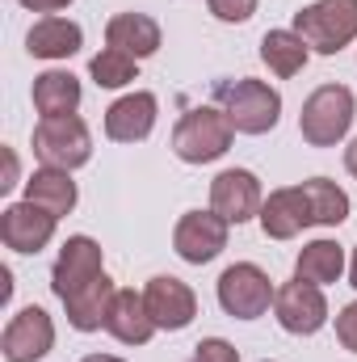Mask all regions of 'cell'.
Returning a JSON list of instances; mask_svg holds the SVG:
<instances>
[{"label":"cell","mask_w":357,"mask_h":362,"mask_svg":"<svg viewBox=\"0 0 357 362\" xmlns=\"http://www.w3.org/2000/svg\"><path fill=\"white\" fill-rule=\"evenodd\" d=\"M290 30L311 47V55H337L349 42H357V0H315V4H303L294 13Z\"/></svg>","instance_id":"obj_2"},{"label":"cell","mask_w":357,"mask_h":362,"mask_svg":"<svg viewBox=\"0 0 357 362\" xmlns=\"http://www.w3.org/2000/svg\"><path fill=\"white\" fill-rule=\"evenodd\" d=\"M105 333H109L114 341H122V346H147V341L160 333L156 320H152V312H147V303H143V291L122 286V291L114 295V308H109Z\"/></svg>","instance_id":"obj_16"},{"label":"cell","mask_w":357,"mask_h":362,"mask_svg":"<svg viewBox=\"0 0 357 362\" xmlns=\"http://www.w3.org/2000/svg\"><path fill=\"white\" fill-rule=\"evenodd\" d=\"M227 232H231V223L223 215H214V211H185L177 219V228H173V249H177L181 262L206 266V262H214L227 249Z\"/></svg>","instance_id":"obj_10"},{"label":"cell","mask_w":357,"mask_h":362,"mask_svg":"<svg viewBox=\"0 0 357 362\" xmlns=\"http://www.w3.org/2000/svg\"><path fill=\"white\" fill-rule=\"evenodd\" d=\"M80 47H85V30L72 17H59V13L38 17L25 34V51L34 59H72Z\"/></svg>","instance_id":"obj_18"},{"label":"cell","mask_w":357,"mask_h":362,"mask_svg":"<svg viewBox=\"0 0 357 362\" xmlns=\"http://www.w3.org/2000/svg\"><path fill=\"white\" fill-rule=\"evenodd\" d=\"M257 223H261V232H265L269 240H294L303 228H311V206H307L303 185L269 189V198L261 202Z\"/></svg>","instance_id":"obj_15"},{"label":"cell","mask_w":357,"mask_h":362,"mask_svg":"<svg viewBox=\"0 0 357 362\" xmlns=\"http://www.w3.org/2000/svg\"><path fill=\"white\" fill-rule=\"evenodd\" d=\"M206 8H210L214 21L240 25V21H248V17L257 13V0H206Z\"/></svg>","instance_id":"obj_26"},{"label":"cell","mask_w":357,"mask_h":362,"mask_svg":"<svg viewBox=\"0 0 357 362\" xmlns=\"http://www.w3.org/2000/svg\"><path fill=\"white\" fill-rule=\"evenodd\" d=\"M105 274V249L92 236H68L55 266H51V291L55 299H72L76 291H85L89 282H97Z\"/></svg>","instance_id":"obj_8"},{"label":"cell","mask_w":357,"mask_h":362,"mask_svg":"<svg viewBox=\"0 0 357 362\" xmlns=\"http://www.w3.org/2000/svg\"><path fill=\"white\" fill-rule=\"evenodd\" d=\"M307 59H311V47L294 30H269L265 38H261V64L273 76H282V81L298 76L307 68Z\"/></svg>","instance_id":"obj_22"},{"label":"cell","mask_w":357,"mask_h":362,"mask_svg":"<svg viewBox=\"0 0 357 362\" xmlns=\"http://www.w3.org/2000/svg\"><path fill=\"white\" fill-rule=\"evenodd\" d=\"M357 114V97L345 85H320L303 101V114H298V135L311 144V148H337L349 127H353Z\"/></svg>","instance_id":"obj_3"},{"label":"cell","mask_w":357,"mask_h":362,"mask_svg":"<svg viewBox=\"0 0 357 362\" xmlns=\"http://www.w3.org/2000/svg\"><path fill=\"white\" fill-rule=\"evenodd\" d=\"M25 198L38 202L42 211H51L55 219H63V215L76 211L80 189H76V181H72L68 169H51V165H42V169H34L30 181H25Z\"/></svg>","instance_id":"obj_20"},{"label":"cell","mask_w":357,"mask_h":362,"mask_svg":"<svg viewBox=\"0 0 357 362\" xmlns=\"http://www.w3.org/2000/svg\"><path fill=\"white\" fill-rule=\"evenodd\" d=\"M231 139H236V127L227 122V114L219 105H193L173 127V156L185 165H210V160L227 156Z\"/></svg>","instance_id":"obj_1"},{"label":"cell","mask_w":357,"mask_h":362,"mask_svg":"<svg viewBox=\"0 0 357 362\" xmlns=\"http://www.w3.org/2000/svg\"><path fill=\"white\" fill-rule=\"evenodd\" d=\"M189 362H240V350L231 341H223V337H206V341L193 346V358Z\"/></svg>","instance_id":"obj_27"},{"label":"cell","mask_w":357,"mask_h":362,"mask_svg":"<svg viewBox=\"0 0 357 362\" xmlns=\"http://www.w3.org/2000/svg\"><path fill=\"white\" fill-rule=\"evenodd\" d=\"M345 169H349V177L357 181V139L349 144V148H345Z\"/></svg>","instance_id":"obj_31"},{"label":"cell","mask_w":357,"mask_h":362,"mask_svg":"<svg viewBox=\"0 0 357 362\" xmlns=\"http://www.w3.org/2000/svg\"><path fill=\"white\" fill-rule=\"evenodd\" d=\"M337 341H341L349 354H357V299L337 312Z\"/></svg>","instance_id":"obj_28"},{"label":"cell","mask_w":357,"mask_h":362,"mask_svg":"<svg viewBox=\"0 0 357 362\" xmlns=\"http://www.w3.org/2000/svg\"><path fill=\"white\" fill-rule=\"evenodd\" d=\"M114 295H118L114 278H109V274H101L97 282H89V286H85V291H76L72 299H63L68 325H72L76 333H97V329H105L109 308H114Z\"/></svg>","instance_id":"obj_19"},{"label":"cell","mask_w":357,"mask_h":362,"mask_svg":"<svg viewBox=\"0 0 357 362\" xmlns=\"http://www.w3.org/2000/svg\"><path fill=\"white\" fill-rule=\"evenodd\" d=\"M17 185V152L13 148H4V177H0V194H8Z\"/></svg>","instance_id":"obj_29"},{"label":"cell","mask_w":357,"mask_h":362,"mask_svg":"<svg viewBox=\"0 0 357 362\" xmlns=\"http://www.w3.org/2000/svg\"><path fill=\"white\" fill-rule=\"evenodd\" d=\"M80 362H126V358H118V354H85Z\"/></svg>","instance_id":"obj_32"},{"label":"cell","mask_w":357,"mask_h":362,"mask_svg":"<svg viewBox=\"0 0 357 362\" xmlns=\"http://www.w3.org/2000/svg\"><path fill=\"white\" fill-rule=\"evenodd\" d=\"M261 202H265L261 181H257V173H248V169H223L219 177L210 181V211L223 215L236 228L248 223V219H257L261 215Z\"/></svg>","instance_id":"obj_13"},{"label":"cell","mask_w":357,"mask_h":362,"mask_svg":"<svg viewBox=\"0 0 357 362\" xmlns=\"http://www.w3.org/2000/svg\"><path fill=\"white\" fill-rule=\"evenodd\" d=\"M273 295H277V286L253 262H236V266H227V270L219 274V308L231 320H257V316H265Z\"/></svg>","instance_id":"obj_6"},{"label":"cell","mask_w":357,"mask_h":362,"mask_svg":"<svg viewBox=\"0 0 357 362\" xmlns=\"http://www.w3.org/2000/svg\"><path fill=\"white\" fill-rule=\"evenodd\" d=\"M303 194H307V206H311V223H320V228H341L353 211L349 194L328 177H307Z\"/></svg>","instance_id":"obj_24"},{"label":"cell","mask_w":357,"mask_h":362,"mask_svg":"<svg viewBox=\"0 0 357 362\" xmlns=\"http://www.w3.org/2000/svg\"><path fill=\"white\" fill-rule=\"evenodd\" d=\"M265 362H273V358H265Z\"/></svg>","instance_id":"obj_34"},{"label":"cell","mask_w":357,"mask_h":362,"mask_svg":"<svg viewBox=\"0 0 357 362\" xmlns=\"http://www.w3.org/2000/svg\"><path fill=\"white\" fill-rule=\"evenodd\" d=\"M55 228H59V219L51 211H42L38 202H30V198L0 211V240L13 253H42L55 240Z\"/></svg>","instance_id":"obj_11"},{"label":"cell","mask_w":357,"mask_h":362,"mask_svg":"<svg viewBox=\"0 0 357 362\" xmlns=\"http://www.w3.org/2000/svg\"><path fill=\"white\" fill-rule=\"evenodd\" d=\"M34 156L51 169L76 173L92 160V135L80 114H59V118H38L34 127Z\"/></svg>","instance_id":"obj_5"},{"label":"cell","mask_w":357,"mask_h":362,"mask_svg":"<svg viewBox=\"0 0 357 362\" xmlns=\"http://www.w3.org/2000/svg\"><path fill=\"white\" fill-rule=\"evenodd\" d=\"M80 81L63 68H51L42 76H34V110L42 118H59V114H76L80 110Z\"/></svg>","instance_id":"obj_21"},{"label":"cell","mask_w":357,"mask_h":362,"mask_svg":"<svg viewBox=\"0 0 357 362\" xmlns=\"http://www.w3.org/2000/svg\"><path fill=\"white\" fill-rule=\"evenodd\" d=\"M143 303H147L156 329H164V333L189 329L193 316H198V295H193V286L181 282V278H173V274H156V278L143 286Z\"/></svg>","instance_id":"obj_12"},{"label":"cell","mask_w":357,"mask_h":362,"mask_svg":"<svg viewBox=\"0 0 357 362\" xmlns=\"http://www.w3.org/2000/svg\"><path fill=\"white\" fill-rule=\"evenodd\" d=\"M105 42L131 59H147L160 51L164 34H160V21L147 17V13H118L105 21Z\"/></svg>","instance_id":"obj_17"},{"label":"cell","mask_w":357,"mask_h":362,"mask_svg":"<svg viewBox=\"0 0 357 362\" xmlns=\"http://www.w3.org/2000/svg\"><path fill=\"white\" fill-rule=\"evenodd\" d=\"M219 110L227 114V122L236 127V135H269L282 118V93L273 89L269 81H236L219 93Z\"/></svg>","instance_id":"obj_4"},{"label":"cell","mask_w":357,"mask_h":362,"mask_svg":"<svg viewBox=\"0 0 357 362\" xmlns=\"http://www.w3.org/2000/svg\"><path fill=\"white\" fill-rule=\"evenodd\" d=\"M156 114H160L156 93L135 89V93H126V97H118L105 110V135L114 144H143L156 131Z\"/></svg>","instance_id":"obj_14"},{"label":"cell","mask_w":357,"mask_h":362,"mask_svg":"<svg viewBox=\"0 0 357 362\" xmlns=\"http://www.w3.org/2000/svg\"><path fill=\"white\" fill-rule=\"evenodd\" d=\"M89 76L101 85V89H126V85L139 76V59H131V55L105 47L101 55H92L89 59Z\"/></svg>","instance_id":"obj_25"},{"label":"cell","mask_w":357,"mask_h":362,"mask_svg":"<svg viewBox=\"0 0 357 362\" xmlns=\"http://www.w3.org/2000/svg\"><path fill=\"white\" fill-rule=\"evenodd\" d=\"M349 282H353V291H357V249H353V257H349Z\"/></svg>","instance_id":"obj_33"},{"label":"cell","mask_w":357,"mask_h":362,"mask_svg":"<svg viewBox=\"0 0 357 362\" xmlns=\"http://www.w3.org/2000/svg\"><path fill=\"white\" fill-rule=\"evenodd\" d=\"M273 316H277V325H282L286 333H294V337H311V333H320V329L328 325V299H324V286L303 282V278L282 282L277 295H273Z\"/></svg>","instance_id":"obj_7"},{"label":"cell","mask_w":357,"mask_h":362,"mask_svg":"<svg viewBox=\"0 0 357 362\" xmlns=\"http://www.w3.org/2000/svg\"><path fill=\"white\" fill-rule=\"evenodd\" d=\"M17 4H21V8H30V13H47V17H51V13L68 8L72 0H17Z\"/></svg>","instance_id":"obj_30"},{"label":"cell","mask_w":357,"mask_h":362,"mask_svg":"<svg viewBox=\"0 0 357 362\" xmlns=\"http://www.w3.org/2000/svg\"><path fill=\"white\" fill-rule=\"evenodd\" d=\"M0 350H4V362L47 358V354L55 350V320H51L38 303L13 312L8 325H4V333H0Z\"/></svg>","instance_id":"obj_9"},{"label":"cell","mask_w":357,"mask_h":362,"mask_svg":"<svg viewBox=\"0 0 357 362\" xmlns=\"http://www.w3.org/2000/svg\"><path fill=\"white\" fill-rule=\"evenodd\" d=\"M341 274H345V249L337 240H311L294 257V278L303 282L328 286V282H341Z\"/></svg>","instance_id":"obj_23"}]
</instances>
